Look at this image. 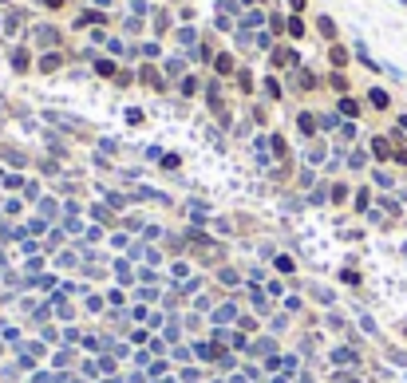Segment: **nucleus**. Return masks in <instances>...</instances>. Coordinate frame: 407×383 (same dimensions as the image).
<instances>
[{
  "label": "nucleus",
  "instance_id": "2",
  "mask_svg": "<svg viewBox=\"0 0 407 383\" xmlns=\"http://www.w3.org/2000/svg\"><path fill=\"white\" fill-rule=\"evenodd\" d=\"M218 71H222V75H226V71H233V59H229V56H222V59H218Z\"/></svg>",
  "mask_w": 407,
  "mask_h": 383
},
{
  "label": "nucleus",
  "instance_id": "4",
  "mask_svg": "<svg viewBox=\"0 0 407 383\" xmlns=\"http://www.w3.org/2000/svg\"><path fill=\"white\" fill-rule=\"evenodd\" d=\"M47 4H52V8H60V4H63V0H47Z\"/></svg>",
  "mask_w": 407,
  "mask_h": 383
},
{
  "label": "nucleus",
  "instance_id": "3",
  "mask_svg": "<svg viewBox=\"0 0 407 383\" xmlns=\"http://www.w3.org/2000/svg\"><path fill=\"white\" fill-rule=\"evenodd\" d=\"M289 4H293V8H301V4H304V0H289Z\"/></svg>",
  "mask_w": 407,
  "mask_h": 383
},
{
  "label": "nucleus",
  "instance_id": "1",
  "mask_svg": "<svg viewBox=\"0 0 407 383\" xmlns=\"http://www.w3.org/2000/svg\"><path fill=\"white\" fill-rule=\"evenodd\" d=\"M332 63H348V52H344V47H332Z\"/></svg>",
  "mask_w": 407,
  "mask_h": 383
}]
</instances>
